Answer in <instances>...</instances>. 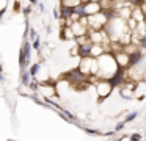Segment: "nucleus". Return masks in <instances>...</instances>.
Returning a JSON list of instances; mask_svg holds the SVG:
<instances>
[{
  "label": "nucleus",
  "mask_w": 146,
  "mask_h": 141,
  "mask_svg": "<svg viewBox=\"0 0 146 141\" xmlns=\"http://www.w3.org/2000/svg\"><path fill=\"white\" fill-rule=\"evenodd\" d=\"M96 60H98V74H96V77L101 78V80H107L118 69V64L115 61V56L111 52H104Z\"/></svg>",
  "instance_id": "obj_1"
},
{
  "label": "nucleus",
  "mask_w": 146,
  "mask_h": 141,
  "mask_svg": "<svg viewBox=\"0 0 146 141\" xmlns=\"http://www.w3.org/2000/svg\"><path fill=\"white\" fill-rule=\"evenodd\" d=\"M105 24H107V19L104 17V14L98 13V14H93L86 17V25H88V30H104Z\"/></svg>",
  "instance_id": "obj_2"
},
{
  "label": "nucleus",
  "mask_w": 146,
  "mask_h": 141,
  "mask_svg": "<svg viewBox=\"0 0 146 141\" xmlns=\"http://www.w3.org/2000/svg\"><path fill=\"white\" fill-rule=\"evenodd\" d=\"M107 81L110 83V86L113 88H119V86H123L124 83L127 81V75H126V69H123V68H118L116 71H115V74L111 75V77H108L107 78Z\"/></svg>",
  "instance_id": "obj_3"
},
{
  "label": "nucleus",
  "mask_w": 146,
  "mask_h": 141,
  "mask_svg": "<svg viewBox=\"0 0 146 141\" xmlns=\"http://www.w3.org/2000/svg\"><path fill=\"white\" fill-rule=\"evenodd\" d=\"M96 89H98L99 102H102L104 99H107V97L110 96V93L113 91V88L110 86V83H108L107 80H101V78H99V80L96 81Z\"/></svg>",
  "instance_id": "obj_4"
},
{
  "label": "nucleus",
  "mask_w": 146,
  "mask_h": 141,
  "mask_svg": "<svg viewBox=\"0 0 146 141\" xmlns=\"http://www.w3.org/2000/svg\"><path fill=\"white\" fill-rule=\"evenodd\" d=\"M63 77L66 78L68 81H71V83H82V81L86 80V75L83 74L79 68H74V69H71V71H68Z\"/></svg>",
  "instance_id": "obj_5"
},
{
  "label": "nucleus",
  "mask_w": 146,
  "mask_h": 141,
  "mask_svg": "<svg viewBox=\"0 0 146 141\" xmlns=\"http://www.w3.org/2000/svg\"><path fill=\"white\" fill-rule=\"evenodd\" d=\"M91 49H93V42L90 39H86L85 42L77 44L76 55H79L80 60H82V58H90V56H91Z\"/></svg>",
  "instance_id": "obj_6"
},
{
  "label": "nucleus",
  "mask_w": 146,
  "mask_h": 141,
  "mask_svg": "<svg viewBox=\"0 0 146 141\" xmlns=\"http://www.w3.org/2000/svg\"><path fill=\"white\" fill-rule=\"evenodd\" d=\"M143 61H145V53H143V50H140V49L133 50L132 53H129V61H127V69H129V68H133V66L141 64Z\"/></svg>",
  "instance_id": "obj_7"
},
{
  "label": "nucleus",
  "mask_w": 146,
  "mask_h": 141,
  "mask_svg": "<svg viewBox=\"0 0 146 141\" xmlns=\"http://www.w3.org/2000/svg\"><path fill=\"white\" fill-rule=\"evenodd\" d=\"M102 8L101 5H99V2H85V14L86 17L88 16H93V14H98V13H101Z\"/></svg>",
  "instance_id": "obj_8"
},
{
  "label": "nucleus",
  "mask_w": 146,
  "mask_h": 141,
  "mask_svg": "<svg viewBox=\"0 0 146 141\" xmlns=\"http://www.w3.org/2000/svg\"><path fill=\"white\" fill-rule=\"evenodd\" d=\"M130 19H133L137 24H140V22H146V17L143 16V13H141V9H140V6H133V8H132V13H130Z\"/></svg>",
  "instance_id": "obj_9"
},
{
  "label": "nucleus",
  "mask_w": 146,
  "mask_h": 141,
  "mask_svg": "<svg viewBox=\"0 0 146 141\" xmlns=\"http://www.w3.org/2000/svg\"><path fill=\"white\" fill-rule=\"evenodd\" d=\"M60 38H61V39H64V41H68V39H76V38H74V34H72V31H71V28H69V25H63V27H61Z\"/></svg>",
  "instance_id": "obj_10"
},
{
  "label": "nucleus",
  "mask_w": 146,
  "mask_h": 141,
  "mask_svg": "<svg viewBox=\"0 0 146 141\" xmlns=\"http://www.w3.org/2000/svg\"><path fill=\"white\" fill-rule=\"evenodd\" d=\"M21 80H22L24 86H29L30 81H32V75L29 74V71H22V72H21Z\"/></svg>",
  "instance_id": "obj_11"
},
{
  "label": "nucleus",
  "mask_w": 146,
  "mask_h": 141,
  "mask_svg": "<svg viewBox=\"0 0 146 141\" xmlns=\"http://www.w3.org/2000/svg\"><path fill=\"white\" fill-rule=\"evenodd\" d=\"M39 68H41V64H39V63H35V64L30 66L29 74L32 75V78H36V75H38V72H39Z\"/></svg>",
  "instance_id": "obj_12"
},
{
  "label": "nucleus",
  "mask_w": 146,
  "mask_h": 141,
  "mask_svg": "<svg viewBox=\"0 0 146 141\" xmlns=\"http://www.w3.org/2000/svg\"><path fill=\"white\" fill-rule=\"evenodd\" d=\"M138 116V111H132V113H129V115L124 118V124H129V122H132V121H135V118Z\"/></svg>",
  "instance_id": "obj_13"
},
{
  "label": "nucleus",
  "mask_w": 146,
  "mask_h": 141,
  "mask_svg": "<svg viewBox=\"0 0 146 141\" xmlns=\"http://www.w3.org/2000/svg\"><path fill=\"white\" fill-rule=\"evenodd\" d=\"M124 3H126V5H129V6H140L143 3V0H123Z\"/></svg>",
  "instance_id": "obj_14"
},
{
  "label": "nucleus",
  "mask_w": 146,
  "mask_h": 141,
  "mask_svg": "<svg viewBox=\"0 0 146 141\" xmlns=\"http://www.w3.org/2000/svg\"><path fill=\"white\" fill-rule=\"evenodd\" d=\"M83 130L86 132L88 135H94V136H101L102 132L101 130H94V128H88V127H83Z\"/></svg>",
  "instance_id": "obj_15"
},
{
  "label": "nucleus",
  "mask_w": 146,
  "mask_h": 141,
  "mask_svg": "<svg viewBox=\"0 0 146 141\" xmlns=\"http://www.w3.org/2000/svg\"><path fill=\"white\" fill-rule=\"evenodd\" d=\"M137 46H140L141 49H146V34H143L137 39Z\"/></svg>",
  "instance_id": "obj_16"
},
{
  "label": "nucleus",
  "mask_w": 146,
  "mask_h": 141,
  "mask_svg": "<svg viewBox=\"0 0 146 141\" xmlns=\"http://www.w3.org/2000/svg\"><path fill=\"white\" fill-rule=\"evenodd\" d=\"M32 49L35 50H41V39L39 38H36V39L32 41Z\"/></svg>",
  "instance_id": "obj_17"
},
{
  "label": "nucleus",
  "mask_w": 146,
  "mask_h": 141,
  "mask_svg": "<svg viewBox=\"0 0 146 141\" xmlns=\"http://www.w3.org/2000/svg\"><path fill=\"white\" fill-rule=\"evenodd\" d=\"M21 8H22V3L19 2V0H14V6H13V11L14 13H19Z\"/></svg>",
  "instance_id": "obj_18"
},
{
  "label": "nucleus",
  "mask_w": 146,
  "mask_h": 141,
  "mask_svg": "<svg viewBox=\"0 0 146 141\" xmlns=\"http://www.w3.org/2000/svg\"><path fill=\"white\" fill-rule=\"evenodd\" d=\"M124 127H126V124H124L123 121H121V122H118V124H116V127H115V133H119V132L123 130Z\"/></svg>",
  "instance_id": "obj_19"
},
{
  "label": "nucleus",
  "mask_w": 146,
  "mask_h": 141,
  "mask_svg": "<svg viewBox=\"0 0 146 141\" xmlns=\"http://www.w3.org/2000/svg\"><path fill=\"white\" fill-rule=\"evenodd\" d=\"M129 140H133V141H141V135L140 133H132L129 136Z\"/></svg>",
  "instance_id": "obj_20"
},
{
  "label": "nucleus",
  "mask_w": 146,
  "mask_h": 141,
  "mask_svg": "<svg viewBox=\"0 0 146 141\" xmlns=\"http://www.w3.org/2000/svg\"><path fill=\"white\" fill-rule=\"evenodd\" d=\"M30 38H27V39H30V41H33V39H36V38H38V34H36V31L33 30V28H30Z\"/></svg>",
  "instance_id": "obj_21"
},
{
  "label": "nucleus",
  "mask_w": 146,
  "mask_h": 141,
  "mask_svg": "<svg viewBox=\"0 0 146 141\" xmlns=\"http://www.w3.org/2000/svg\"><path fill=\"white\" fill-rule=\"evenodd\" d=\"M140 9H141V13H143V16L146 17V0H143V3L140 5Z\"/></svg>",
  "instance_id": "obj_22"
},
{
  "label": "nucleus",
  "mask_w": 146,
  "mask_h": 141,
  "mask_svg": "<svg viewBox=\"0 0 146 141\" xmlns=\"http://www.w3.org/2000/svg\"><path fill=\"white\" fill-rule=\"evenodd\" d=\"M30 13H32V6H25V8H24V16L27 17V16H29Z\"/></svg>",
  "instance_id": "obj_23"
},
{
  "label": "nucleus",
  "mask_w": 146,
  "mask_h": 141,
  "mask_svg": "<svg viewBox=\"0 0 146 141\" xmlns=\"http://www.w3.org/2000/svg\"><path fill=\"white\" fill-rule=\"evenodd\" d=\"M54 17L60 19V11H58V8H54Z\"/></svg>",
  "instance_id": "obj_24"
},
{
  "label": "nucleus",
  "mask_w": 146,
  "mask_h": 141,
  "mask_svg": "<svg viewBox=\"0 0 146 141\" xmlns=\"http://www.w3.org/2000/svg\"><path fill=\"white\" fill-rule=\"evenodd\" d=\"M7 13V6H3V8H0V19H2V16Z\"/></svg>",
  "instance_id": "obj_25"
},
{
  "label": "nucleus",
  "mask_w": 146,
  "mask_h": 141,
  "mask_svg": "<svg viewBox=\"0 0 146 141\" xmlns=\"http://www.w3.org/2000/svg\"><path fill=\"white\" fill-rule=\"evenodd\" d=\"M39 11H42V13L46 11V6H44V3H39Z\"/></svg>",
  "instance_id": "obj_26"
},
{
  "label": "nucleus",
  "mask_w": 146,
  "mask_h": 141,
  "mask_svg": "<svg viewBox=\"0 0 146 141\" xmlns=\"http://www.w3.org/2000/svg\"><path fill=\"white\" fill-rule=\"evenodd\" d=\"M5 80V75H3V72H0V81H3Z\"/></svg>",
  "instance_id": "obj_27"
},
{
  "label": "nucleus",
  "mask_w": 146,
  "mask_h": 141,
  "mask_svg": "<svg viewBox=\"0 0 146 141\" xmlns=\"http://www.w3.org/2000/svg\"><path fill=\"white\" fill-rule=\"evenodd\" d=\"M30 3H33V5H36V3H38V0H30Z\"/></svg>",
  "instance_id": "obj_28"
},
{
  "label": "nucleus",
  "mask_w": 146,
  "mask_h": 141,
  "mask_svg": "<svg viewBox=\"0 0 146 141\" xmlns=\"http://www.w3.org/2000/svg\"><path fill=\"white\" fill-rule=\"evenodd\" d=\"M145 141H146V140H145Z\"/></svg>",
  "instance_id": "obj_29"
}]
</instances>
